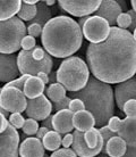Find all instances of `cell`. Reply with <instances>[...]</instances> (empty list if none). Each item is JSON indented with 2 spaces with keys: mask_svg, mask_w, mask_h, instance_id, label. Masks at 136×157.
I'll return each mask as SVG.
<instances>
[{
  "mask_svg": "<svg viewBox=\"0 0 136 157\" xmlns=\"http://www.w3.org/2000/svg\"><path fill=\"white\" fill-rule=\"evenodd\" d=\"M22 130H23L24 134L33 136V134L36 133L38 130H39V123H38V121L33 120V118H27V120L24 121Z\"/></svg>",
  "mask_w": 136,
  "mask_h": 157,
  "instance_id": "27",
  "label": "cell"
},
{
  "mask_svg": "<svg viewBox=\"0 0 136 157\" xmlns=\"http://www.w3.org/2000/svg\"><path fill=\"white\" fill-rule=\"evenodd\" d=\"M22 1L20 0H0V22H5L15 17L20 12Z\"/></svg>",
  "mask_w": 136,
  "mask_h": 157,
  "instance_id": "22",
  "label": "cell"
},
{
  "mask_svg": "<svg viewBox=\"0 0 136 157\" xmlns=\"http://www.w3.org/2000/svg\"><path fill=\"white\" fill-rule=\"evenodd\" d=\"M52 115H49L46 120H43L42 121V126L43 128H47L49 131H51L52 130Z\"/></svg>",
  "mask_w": 136,
  "mask_h": 157,
  "instance_id": "42",
  "label": "cell"
},
{
  "mask_svg": "<svg viewBox=\"0 0 136 157\" xmlns=\"http://www.w3.org/2000/svg\"><path fill=\"white\" fill-rule=\"evenodd\" d=\"M123 113L126 117H136V99H129L123 106Z\"/></svg>",
  "mask_w": 136,
  "mask_h": 157,
  "instance_id": "28",
  "label": "cell"
},
{
  "mask_svg": "<svg viewBox=\"0 0 136 157\" xmlns=\"http://www.w3.org/2000/svg\"><path fill=\"white\" fill-rule=\"evenodd\" d=\"M8 125V121L7 118L4 117L2 115L0 114V133H2L5 130H6V128H7Z\"/></svg>",
  "mask_w": 136,
  "mask_h": 157,
  "instance_id": "44",
  "label": "cell"
},
{
  "mask_svg": "<svg viewBox=\"0 0 136 157\" xmlns=\"http://www.w3.org/2000/svg\"><path fill=\"white\" fill-rule=\"evenodd\" d=\"M43 2L46 4V6H47V7H49V6H53L57 1H56V0H46V1H43Z\"/></svg>",
  "mask_w": 136,
  "mask_h": 157,
  "instance_id": "50",
  "label": "cell"
},
{
  "mask_svg": "<svg viewBox=\"0 0 136 157\" xmlns=\"http://www.w3.org/2000/svg\"><path fill=\"white\" fill-rule=\"evenodd\" d=\"M130 4H132V8H133L132 10L134 13H136V1L135 0H132V1H130Z\"/></svg>",
  "mask_w": 136,
  "mask_h": 157,
  "instance_id": "51",
  "label": "cell"
},
{
  "mask_svg": "<svg viewBox=\"0 0 136 157\" xmlns=\"http://www.w3.org/2000/svg\"><path fill=\"white\" fill-rule=\"evenodd\" d=\"M31 55H32V58L34 59V60L40 62V60H42V59L46 57L47 52H46V50H44L42 47H40V46H35L34 49L31 50Z\"/></svg>",
  "mask_w": 136,
  "mask_h": 157,
  "instance_id": "37",
  "label": "cell"
},
{
  "mask_svg": "<svg viewBox=\"0 0 136 157\" xmlns=\"http://www.w3.org/2000/svg\"><path fill=\"white\" fill-rule=\"evenodd\" d=\"M73 112L69 109L58 110L54 115H52V130L58 132L59 134L70 133L74 126H73Z\"/></svg>",
  "mask_w": 136,
  "mask_h": 157,
  "instance_id": "15",
  "label": "cell"
},
{
  "mask_svg": "<svg viewBox=\"0 0 136 157\" xmlns=\"http://www.w3.org/2000/svg\"><path fill=\"white\" fill-rule=\"evenodd\" d=\"M116 23L118 24L117 28L123 29V30H127V29H129L130 24H132V18H130L128 13H121L120 15L117 17Z\"/></svg>",
  "mask_w": 136,
  "mask_h": 157,
  "instance_id": "30",
  "label": "cell"
},
{
  "mask_svg": "<svg viewBox=\"0 0 136 157\" xmlns=\"http://www.w3.org/2000/svg\"><path fill=\"white\" fill-rule=\"evenodd\" d=\"M121 157H136V147H127L126 153Z\"/></svg>",
  "mask_w": 136,
  "mask_h": 157,
  "instance_id": "43",
  "label": "cell"
},
{
  "mask_svg": "<svg viewBox=\"0 0 136 157\" xmlns=\"http://www.w3.org/2000/svg\"><path fill=\"white\" fill-rule=\"evenodd\" d=\"M123 13V8L119 5V2L113 1V0H103L100 2V6L97 8L94 14L97 16L105 18L108 22L109 26L112 28L116 24L117 17Z\"/></svg>",
  "mask_w": 136,
  "mask_h": 157,
  "instance_id": "14",
  "label": "cell"
},
{
  "mask_svg": "<svg viewBox=\"0 0 136 157\" xmlns=\"http://www.w3.org/2000/svg\"><path fill=\"white\" fill-rule=\"evenodd\" d=\"M72 122H73L74 129H76L79 132H83V133L95 126V121H94L93 115L85 109L74 113Z\"/></svg>",
  "mask_w": 136,
  "mask_h": 157,
  "instance_id": "19",
  "label": "cell"
},
{
  "mask_svg": "<svg viewBox=\"0 0 136 157\" xmlns=\"http://www.w3.org/2000/svg\"><path fill=\"white\" fill-rule=\"evenodd\" d=\"M35 46H36V41H35V38H33V36H25L22 39V41H20V48H22V50H33L35 48Z\"/></svg>",
  "mask_w": 136,
  "mask_h": 157,
  "instance_id": "31",
  "label": "cell"
},
{
  "mask_svg": "<svg viewBox=\"0 0 136 157\" xmlns=\"http://www.w3.org/2000/svg\"><path fill=\"white\" fill-rule=\"evenodd\" d=\"M52 104L47 98L46 94H41L34 99H27L25 113L28 118H33L35 121H43L51 115Z\"/></svg>",
  "mask_w": 136,
  "mask_h": 157,
  "instance_id": "11",
  "label": "cell"
},
{
  "mask_svg": "<svg viewBox=\"0 0 136 157\" xmlns=\"http://www.w3.org/2000/svg\"><path fill=\"white\" fill-rule=\"evenodd\" d=\"M20 157H43L44 148L41 140L38 138L30 137L24 139L18 147Z\"/></svg>",
  "mask_w": 136,
  "mask_h": 157,
  "instance_id": "16",
  "label": "cell"
},
{
  "mask_svg": "<svg viewBox=\"0 0 136 157\" xmlns=\"http://www.w3.org/2000/svg\"><path fill=\"white\" fill-rule=\"evenodd\" d=\"M25 36L26 26L17 16L0 22V54L10 55L18 51L20 41Z\"/></svg>",
  "mask_w": 136,
  "mask_h": 157,
  "instance_id": "5",
  "label": "cell"
},
{
  "mask_svg": "<svg viewBox=\"0 0 136 157\" xmlns=\"http://www.w3.org/2000/svg\"><path fill=\"white\" fill-rule=\"evenodd\" d=\"M73 150L77 157H95L101 153L99 149H90L84 141V136L83 132H79L75 130L73 133Z\"/></svg>",
  "mask_w": 136,
  "mask_h": 157,
  "instance_id": "18",
  "label": "cell"
},
{
  "mask_svg": "<svg viewBox=\"0 0 136 157\" xmlns=\"http://www.w3.org/2000/svg\"><path fill=\"white\" fill-rule=\"evenodd\" d=\"M129 14V16H130V18H132V24H130V26H129V30L128 31L130 32V33H133V31H135L136 29V13H134L133 10H129V12H127Z\"/></svg>",
  "mask_w": 136,
  "mask_h": 157,
  "instance_id": "41",
  "label": "cell"
},
{
  "mask_svg": "<svg viewBox=\"0 0 136 157\" xmlns=\"http://www.w3.org/2000/svg\"><path fill=\"white\" fill-rule=\"evenodd\" d=\"M22 2H24V4H26V5L36 6V5H38V2H39V0H24V1H22Z\"/></svg>",
  "mask_w": 136,
  "mask_h": 157,
  "instance_id": "49",
  "label": "cell"
},
{
  "mask_svg": "<svg viewBox=\"0 0 136 157\" xmlns=\"http://www.w3.org/2000/svg\"><path fill=\"white\" fill-rule=\"evenodd\" d=\"M68 109H69L70 112H73V113H76V112H79V110H84L85 107H84V104L82 102L81 99L73 98V99H70Z\"/></svg>",
  "mask_w": 136,
  "mask_h": 157,
  "instance_id": "35",
  "label": "cell"
},
{
  "mask_svg": "<svg viewBox=\"0 0 136 157\" xmlns=\"http://www.w3.org/2000/svg\"><path fill=\"white\" fill-rule=\"evenodd\" d=\"M30 75H22V76H18L17 78L15 80H13L10 82H8L7 84H5L6 86H13V88H17L18 90L23 91V86H24V83L25 81L27 80Z\"/></svg>",
  "mask_w": 136,
  "mask_h": 157,
  "instance_id": "34",
  "label": "cell"
},
{
  "mask_svg": "<svg viewBox=\"0 0 136 157\" xmlns=\"http://www.w3.org/2000/svg\"><path fill=\"white\" fill-rule=\"evenodd\" d=\"M87 67L93 78L107 84H118L136 72V39L128 30L110 28L101 43H90L86 50Z\"/></svg>",
  "mask_w": 136,
  "mask_h": 157,
  "instance_id": "1",
  "label": "cell"
},
{
  "mask_svg": "<svg viewBox=\"0 0 136 157\" xmlns=\"http://www.w3.org/2000/svg\"><path fill=\"white\" fill-rule=\"evenodd\" d=\"M0 114L2 115L4 117H6V118L9 117V112H7V110L5 109V108L2 106H0Z\"/></svg>",
  "mask_w": 136,
  "mask_h": 157,
  "instance_id": "48",
  "label": "cell"
},
{
  "mask_svg": "<svg viewBox=\"0 0 136 157\" xmlns=\"http://www.w3.org/2000/svg\"><path fill=\"white\" fill-rule=\"evenodd\" d=\"M120 122H121V120L119 116H111V117L108 120V122H107V128H108L111 132L117 134L118 130H119V126H120Z\"/></svg>",
  "mask_w": 136,
  "mask_h": 157,
  "instance_id": "33",
  "label": "cell"
},
{
  "mask_svg": "<svg viewBox=\"0 0 136 157\" xmlns=\"http://www.w3.org/2000/svg\"><path fill=\"white\" fill-rule=\"evenodd\" d=\"M49 157H77V155L70 148H59L56 151H52Z\"/></svg>",
  "mask_w": 136,
  "mask_h": 157,
  "instance_id": "32",
  "label": "cell"
},
{
  "mask_svg": "<svg viewBox=\"0 0 136 157\" xmlns=\"http://www.w3.org/2000/svg\"><path fill=\"white\" fill-rule=\"evenodd\" d=\"M41 142H42L44 149L49 150V151H56L61 146V134H59L53 130L48 131L46 136L41 139Z\"/></svg>",
  "mask_w": 136,
  "mask_h": 157,
  "instance_id": "23",
  "label": "cell"
},
{
  "mask_svg": "<svg viewBox=\"0 0 136 157\" xmlns=\"http://www.w3.org/2000/svg\"><path fill=\"white\" fill-rule=\"evenodd\" d=\"M90 78L87 64L78 56L67 57L60 63L56 72V81L61 84L66 91L77 92L82 90Z\"/></svg>",
  "mask_w": 136,
  "mask_h": 157,
  "instance_id": "4",
  "label": "cell"
},
{
  "mask_svg": "<svg viewBox=\"0 0 136 157\" xmlns=\"http://www.w3.org/2000/svg\"><path fill=\"white\" fill-rule=\"evenodd\" d=\"M99 132H100V134H101V137H102V140H103V146L107 144V141H108L110 138L113 137V136H117L116 133L111 132V131L107 128V125L101 126V128L99 129Z\"/></svg>",
  "mask_w": 136,
  "mask_h": 157,
  "instance_id": "39",
  "label": "cell"
},
{
  "mask_svg": "<svg viewBox=\"0 0 136 157\" xmlns=\"http://www.w3.org/2000/svg\"><path fill=\"white\" fill-rule=\"evenodd\" d=\"M100 157H109V156H107L105 154H102V153H100Z\"/></svg>",
  "mask_w": 136,
  "mask_h": 157,
  "instance_id": "52",
  "label": "cell"
},
{
  "mask_svg": "<svg viewBox=\"0 0 136 157\" xmlns=\"http://www.w3.org/2000/svg\"><path fill=\"white\" fill-rule=\"evenodd\" d=\"M110 26L108 22L99 16H87L82 26V34L90 43H101L108 38Z\"/></svg>",
  "mask_w": 136,
  "mask_h": 157,
  "instance_id": "7",
  "label": "cell"
},
{
  "mask_svg": "<svg viewBox=\"0 0 136 157\" xmlns=\"http://www.w3.org/2000/svg\"><path fill=\"white\" fill-rule=\"evenodd\" d=\"M41 42L48 55L65 59L79 50L83 34L76 21L60 15L52 17L42 28Z\"/></svg>",
  "mask_w": 136,
  "mask_h": 157,
  "instance_id": "2",
  "label": "cell"
},
{
  "mask_svg": "<svg viewBox=\"0 0 136 157\" xmlns=\"http://www.w3.org/2000/svg\"><path fill=\"white\" fill-rule=\"evenodd\" d=\"M0 92H1V89H0Z\"/></svg>",
  "mask_w": 136,
  "mask_h": 157,
  "instance_id": "54",
  "label": "cell"
},
{
  "mask_svg": "<svg viewBox=\"0 0 136 157\" xmlns=\"http://www.w3.org/2000/svg\"><path fill=\"white\" fill-rule=\"evenodd\" d=\"M51 18H52V13L49 9V7H47L43 1H39L36 5V15L30 23L39 24L43 28L48 23V21H50Z\"/></svg>",
  "mask_w": 136,
  "mask_h": 157,
  "instance_id": "24",
  "label": "cell"
},
{
  "mask_svg": "<svg viewBox=\"0 0 136 157\" xmlns=\"http://www.w3.org/2000/svg\"><path fill=\"white\" fill-rule=\"evenodd\" d=\"M115 102L119 109H123L124 104L129 99H136V80L135 78H128L124 82L118 83L113 90Z\"/></svg>",
  "mask_w": 136,
  "mask_h": 157,
  "instance_id": "12",
  "label": "cell"
},
{
  "mask_svg": "<svg viewBox=\"0 0 136 157\" xmlns=\"http://www.w3.org/2000/svg\"><path fill=\"white\" fill-rule=\"evenodd\" d=\"M9 121L8 123L13 126V128H15L16 130L18 129H22V126L24 124V121H25V118L23 117V115L20 114V113H12V114L9 115Z\"/></svg>",
  "mask_w": 136,
  "mask_h": 157,
  "instance_id": "29",
  "label": "cell"
},
{
  "mask_svg": "<svg viewBox=\"0 0 136 157\" xmlns=\"http://www.w3.org/2000/svg\"><path fill=\"white\" fill-rule=\"evenodd\" d=\"M26 97L17 88L4 86L0 92V106L9 113H23L26 108Z\"/></svg>",
  "mask_w": 136,
  "mask_h": 157,
  "instance_id": "8",
  "label": "cell"
},
{
  "mask_svg": "<svg viewBox=\"0 0 136 157\" xmlns=\"http://www.w3.org/2000/svg\"><path fill=\"white\" fill-rule=\"evenodd\" d=\"M117 136L126 142L127 147H136V117H125L121 120Z\"/></svg>",
  "mask_w": 136,
  "mask_h": 157,
  "instance_id": "17",
  "label": "cell"
},
{
  "mask_svg": "<svg viewBox=\"0 0 136 157\" xmlns=\"http://www.w3.org/2000/svg\"><path fill=\"white\" fill-rule=\"evenodd\" d=\"M46 84L38 76H28L24 83L23 94L27 99H34L43 94Z\"/></svg>",
  "mask_w": 136,
  "mask_h": 157,
  "instance_id": "21",
  "label": "cell"
},
{
  "mask_svg": "<svg viewBox=\"0 0 136 157\" xmlns=\"http://www.w3.org/2000/svg\"><path fill=\"white\" fill-rule=\"evenodd\" d=\"M70 97H64L62 99H60L59 101L53 102V107L54 109L57 110H62V109H68V106H69V102H70Z\"/></svg>",
  "mask_w": 136,
  "mask_h": 157,
  "instance_id": "38",
  "label": "cell"
},
{
  "mask_svg": "<svg viewBox=\"0 0 136 157\" xmlns=\"http://www.w3.org/2000/svg\"><path fill=\"white\" fill-rule=\"evenodd\" d=\"M49 75V83H54L56 82V72H52L51 71L50 74Z\"/></svg>",
  "mask_w": 136,
  "mask_h": 157,
  "instance_id": "47",
  "label": "cell"
},
{
  "mask_svg": "<svg viewBox=\"0 0 136 157\" xmlns=\"http://www.w3.org/2000/svg\"><path fill=\"white\" fill-rule=\"evenodd\" d=\"M26 32L28 33V36H33V38H36V36H41V32H42V26L39 25V24L35 23H30V25L27 26Z\"/></svg>",
  "mask_w": 136,
  "mask_h": 157,
  "instance_id": "36",
  "label": "cell"
},
{
  "mask_svg": "<svg viewBox=\"0 0 136 157\" xmlns=\"http://www.w3.org/2000/svg\"><path fill=\"white\" fill-rule=\"evenodd\" d=\"M35 76H38L44 84H48V83H49V75H48L47 73H44V72H39Z\"/></svg>",
  "mask_w": 136,
  "mask_h": 157,
  "instance_id": "45",
  "label": "cell"
},
{
  "mask_svg": "<svg viewBox=\"0 0 136 157\" xmlns=\"http://www.w3.org/2000/svg\"><path fill=\"white\" fill-rule=\"evenodd\" d=\"M53 66V59L50 55H46L42 60H34L32 58L31 50H20L17 56V67L20 74L35 76L39 72L50 74Z\"/></svg>",
  "mask_w": 136,
  "mask_h": 157,
  "instance_id": "6",
  "label": "cell"
},
{
  "mask_svg": "<svg viewBox=\"0 0 136 157\" xmlns=\"http://www.w3.org/2000/svg\"><path fill=\"white\" fill-rule=\"evenodd\" d=\"M73 98L81 99L84 104L85 110L93 115L95 125L97 128L105 126L108 120L115 113V98L113 89L110 84L101 82L91 76L86 86L72 94Z\"/></svg>",
  "mask_w": 136,
  "mask_h": 157,
  "instance_id": "3",
  "label": "cell"
},
{
  "mask_svg": "<svg viewBox=\"0 0 136 157\" xmlns=\"http://www.w3.org/2000/svg\"><path fill=\"white\" fill-rule=\"evenodd\" d=\"M43 157H49V156H48V155H46V154H44V156H43Z\"/></svg>",
  "mask_w": 136,
  "mask_h": 157,
  "instance_id": "53",
  "label": "cell"
},
{
  "mask_svg": "<svg viewBox=\"0 0 136 157\" xmlns=\"http://www.w3.org/2000/svg\"><path fill=\"white\" fill-rule=\"evenodd\" d=\"M126 149H127L126 142L120 137L113 136L103 146L101 153L105 154L109 157H121L126 153Z\"/></svg>",
  "mask_w": 136,
  "mask_h": 157,
  "instance_id": "20",
  "label": "cell"
},
{
  "mask_svg": "<svg viewBox=\"0 0 136 157\" xmlns=\"http://www.w3.org/2000/svg\"><path fill=\"white\" fill-rule=\"evenodd\" d=\"M73 144V134L72 133H66L65 137L61 138V146L64 148H69Z\"/></svg>",
  "mask_w": 136,
  "mask_h": 157,
  "instance_id": "40",
  "label": "cell"
},
{
  "mask_svg": "<svg viewBox=\"0 0 136 157\" xmlns=\"http://www.w3.org/2000/svg\"><path fill=\"white\" fill-rule=\"evenodd\" d=\"M17 56L14 54H0V82L8 83L18 78Z\"/></svg>",
  "mask_w": 136,
  "mask_h": 157,
  "instance_id": "13",
  "label": "cell"
},
{
  "mask_svg": "<svg viewBox=\"0 0 136 157\" xmlns=\"http://www.w3.org/2000/svg\"><path fill=\"white\" fill-rule=\"evenodd\" d=\"M20 134L8 123L7 128L0 133V157H18Z\"/></svg>",
  "mask_w": 136,
  "mask_h": 157,
  "instance_id": "10",
  "label": "cell"
},
{
  "mask_svg": "<svg viewBox=\"0 0 136 157\" xmlns=\"http://www.w3.org/2000/svg\"><path fill=\"white\" fill-rule=\"evenodd\" d=\"M47 98L52 102H57L64 97H66V89L58 82L51 83L47 88Z\"/></svg>",
  "mask_w": 136,
  "mask_h": 157,
  "instance_id": "25",
  "label": "cell"
},
{
  "mask_svg": "<svg viewBox=\"0 0 136 157\" xmlns=\"http://www.w3.org/2000/svg\"><path fill=\"white\" fill-rule=\"evenodd\" d=\"M36 15V6H32V5H26L22 2L20 5V12L17 13V17L20 18L22 22L26 21V22H31Z\"/></svg>",
  "mask_w": 136,
  "mask_h": 157,
  "instance_id": "26",
  "label": "cell"
},
{
  "mask_svg": "<svg viewBox=\"0 0 136 157\" xmlns=\"http://www.w3.org/2000/svg\"><path fill=\"white\" fill-rule=\"evenodd\" d=\"M48 131H49V130H48L47 128H43V126L39 128V130H38V132L35 133V134H36V138L41 140V139H42V138L44 137V136H46V133H47Z\"/></svg>",
  "mask_w": 136,
  "mask_h": 157,
  "instance_id": "46",
  "label": "cell"
},
{
  "mask_svg": "<svg viewBox=\"0 0 136 157\" xmlns=\"http://www.w3.org/2000/svg\"><path fill=\"white\" fill-rule=\"evenodd\" d=\"M59 7L64 12L76 17H87L95 13L100 2L99 0H59Z\"/></svg>",
  "mask_w": 136,
  "mask_h": 157,
  "instance_id": "9",
  "label": "cell"
}]
</instances>
